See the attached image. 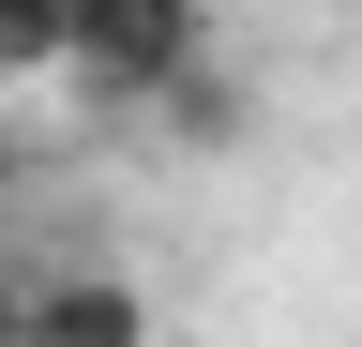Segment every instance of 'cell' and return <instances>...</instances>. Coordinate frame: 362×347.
<instances>
[{
  "label": "cell",
  "mask_w": 362,
  "mask_h": 347,
  "mask_svg": "<svg viewBox=\"0 0 362 347\" xmlns=\"http://www.w3.org/2000/svg\"><path fill=\"white\" fill-rule=\"evenodd\" d=\"M16 302H30V272H16V257H0V347H16Z\"/></svg>",
  "instance_id": "5"
},
{
  "label": "cell",
  "mask_w": 362,
  "mask_h": 347,
  "mask_svg": "<svg viewBox=\"0 0 362 347\" xmlns=\"http://www.w3.org/2000/svg\"><path fill=\"white\" fill-rule=\"evenodd\" d=\"M16 182H30V151H16V121H0V196H16Z\"/></svg>",
  "instance_id": "6"
},
{
  "label": "cell",
  "mask_w": 362,
  "mask_h": 347,
  "mask_svg": "<svg viewBox=\"0 0 362 347\" xmlns=\"http://www.w3.org/2000/svg\"><path fill=\"white\" fill-rule=\"evenodd\" d=\"M197 61H211V16H197V0H76L45 91H76L90 121H151Z\"/></svg>",
  "instance_id": "1"
},
{
  "label": "cell",
  "mask_w": 362,
  "mask_h": 347,
  "mask_svg": "<svg viewBox=\"0 0 362 347\" xmlns=\"http://www.w3.org/2000/svg\"><path fill=\"white\" fill-rule=\"evenodd\" d=\"M61 76V0H0V91Z\"/></svg>",
  "instance_id": "4"
},
{
  "label": "cell",
  "mask_w": 362,
  "mask_h": 347,
  "mask_svg": "<svg viewBox=\"0 0 362 347\" xmlns=\"http://www.w3.org/2000/svg\"><path fill=\"white\" fill-rule=\"evenodd\" d=\"M16 347H151V302H136L121 272H30V302H16Z\"/></svg>",
  "instance_id": "2"
},
{
  "label": "cell",
  "mask_w": 362,
  "mask_h": 347,
  "mask_svg": "<svg viewBox=\"0 0 362 347\" xmlns=\"http://www.w3.org/2000/svg\"><path fill=\"white\" fill-rule=\"evenodd\" d=\"M151 121H166L181 151H226V136H257V91H242V61H197V76L151 106Z\"/></svg>",
  "instance_id": "3"
}]
</instances>
